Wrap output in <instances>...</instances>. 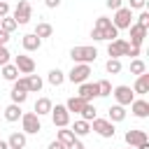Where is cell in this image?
I'll list each match as a JSON object with an SVG mask.
<instances>
[{"instance_id": "38", "label": "cell", "mask_w": 149, "mask_h": 149, "mask_svg": "<svg viewBox=\"0 0 149 149\" xmlns=\"http://www.w3.org/2000/svg\"><path fill=\"white\" fill-rule=\"evenodd\" d=\"M144 5H147V0H130V7H128V9H130V12H133V9H144Z\"/></svg>"}, {"instance_id": "11", "label": "cell", "mask_w": 149, "mask_h": 149, "mask_svg": "<svg viewBox=\"0 0 149 149\" xmlns=\"http://www.w3.org/2000/svg\"><path fill=\"white\" fill-rule=\"evenodd\" d=\"M77 95H79L84 102H93V98H98V84H95V81H84V84H79Z\"/></svg>"}, {"instance_id": "47", "label": "cell", "mask_w": 149, "mask_h": 149, "mask_svg": "<svg viewBox=\"0 0 149 149\" xmlns=\"http://www.w3.org/2000/svg\"><path fill=\"white\" fill-rule=\"evenodd\" d=\"M135 149H149V142H144V144H140V147H135Z\"/></svg>"}, {"instance_id": "6", "label": "cell", "mask_w": 149, "mask_h": 149, "mask_svg": "<svg viewBox=\"0 0 149 149\" xmlns=\"http://www.w3.org/2000/svg\"><path fill=\"white\" fill-rule=\"evenodd\" d=\"M91 130H95V133H98L100 137H105V140H112L114 133H116L112 121H107V119H98V116L91 121Z\"/></svg>"}, {"instance_id": "15", "label": "cell", "mask_w": 149, "mask_h": 149, "mask_svg": "<svg viewBox=\"0 0 149 149\" xmlns=\"http://www.w3.org/2000/svg\"><path fill=\"white\" fill-rule=\"evenodd\" d=\"M21 44H23V49H26V51H37V49L42 47V40H40L35 33H28V35H23V37H21Z\"/></svg>"}, {"instance_id": "29", "label": "cell", "mask_w": 149, "mask_h": 149, "mask_svg": "<svg viewBox=\"0 0 149 149\" xmlns=\"http://www.w3.org/2000/svg\"><path fill=\"white\" fill-rule=\"evenodd\" d=\"M16 28H19V26H16V21H14V19H12L9 14L0 19V30H5V33H9V35H12V33H14Z\"/></svg>"}, {"instance_id": "16", "label": "cell", "mask_w": 149, "mask_h": 149, "mask_svg": "<svg viewBox=\"0 0 149 149\" xmlns=\"http://www.w3.org/2000/svg\"><path fill=\"white\" fill-rule=\"evenodd\" d=\"M26 142H28V137H26V133H21V130H14V133L9 135V140H7L9 149H26Z\"/></svg>"}, {"instance_id": "34", "label": "cell", "mask_w": 149, "mask_h": 149, "mask_svg": "<svg viewBox=\"0 0 149 149\" xmlns=\"http://www.w3.org/2000/svg\"><path fill=\"white\" fill-rule=\"evenodd\" d=\"M112 26V19H107V16H98L95 19V23H93V28L95 30H107Z\"/></svg>"}, {"instance_id": "25", "label": "cell", "mask_w": 149, "mask_h": 149, "mask_svg": "<svg viewBox=\"0 0 149 149\" xmlns=\"http://www.w3.org/2000/svg\"><path fill=\"white\" fill-rule=\"evenodd\" d=\"M47 81H49L51 86H61V84L65 81V72H63V70H58V68H54V70H49Z\"/></svg>"}, {"instance_id": "12", "label": "cell", "mask_w": 149, "mask_h": 149, "mask_svg": "<svg viewBox=\"0 0 149 149\" xmlns=\"http://www.w3.org/2000/svg\"><path fill=\"white\" fill-rule=\"evenodd\" d=\"M14 65H16L19 74H33V72H35V61H33L30 56H26V54L16 56V58H14Z\"/></svg>"}, {"instance_id": "3", "label": "cell", "mask_w": 149, "mask_h": 149, "mask_svg": "<svg viewBox=\"0 0 149 149\" xmlns=\"http://www.w3.org/2000/svg\"><path fill=\"white\" fill-rule=\"evenodd\" d=\"M21 133H26V135H37L40 130H42V123H40V116L35 114V112H26V114H21Z\"/></svg>"}, {"instance_id": "30", "label": "cell", "mask_w": 149, "mask_h": 149, "mask_svg": "<svg viewBox=\"0 0 149 149\" xmlns=\"http://www.w3.org/2000/svg\"><path fill=\"white\" fill-rule=\"evenodd\" d=\"M130 72L137 74V77L144 74V72H147V63H144L142 58H133V61H130Z\"/></svg>"}, {"instance_id": "4", "label": "cell", "mask_w": 149, "mask_h": 149, "mask_svg": "<svg viewBox=\"0 0 149 149\" xmlns=\"http://www.w3.org/2000/svg\"><path fill=\"white\" fill-rule=\"evenodd\" d=\"M88 74H91V65L74 63V65H72V70L65 74V79H68V81H72V84H84V81H88Z\"/></svg>"}, {"instance_id": "32", "label": "cell", "mask_w": 149, "mask_h": 149, "mask_svg": "<svg viewBox=\"0 0 149 149\" xmlns=\"http://www.w3.org/2000/svg\"><path fill=\"white\" fill-rule=\"evenodd\" d=\"M105 70H107L109 74H119V72H121V61H119V58H107Z\"/></svg>"}, {"instance_id": "23", "label": "cell", "mask_w": 149, "mask_h": 149, "mask_svg": "<svg viewBox=\"0 0 149 149\" xmlns=\"http://www.w3.org/2000/svg\"><path fill=\"white\" fill-rule=\"evenodd\" d=\"M133 93H149V74L144 72V74H140L137 79H135V86H133Z\"/></svg>"}, {"instance_id": "27", "label": "cell", "mask_w": 149, "mask_h": 149, "mask_svg": "<svg viewBox=\"0 0 149 149\" xmlns=\"http://www.w3.org/2000/svg\"><path fill=\"white\" fill-rule=\"evenodd\" d=\"M84 105H86V102H84V100H81V98H79V95H72V98H70V100H68V102H65V109H68V112H70V114H72V112H74V114H79V112H81V107H84Z\"/></svg>"}, {"instance_id": "40", "label": "cell", "mask_w": 149, "mask_h": 149, "mask_svg": "<svg viewBox=\"0 0 149 149\" xmlns=\"http://www.w3.org/2000/svg\"><path fill=\"white\" fill-rule=\"evenodd\" d=\"M65 149H86V147H84V142H81V140H79V137H77V140H74V142H72V144H68V147H65Z\"/></svg>"}, {"instance_id": "43", "label": "cell", "mask_w": 149, "mask_h": 149, "mask_svg": "<svg viewBox=\"0 0 149 149\" xmlns=\"http://www.w3.org/2000/svg\"><path fill=\"white\" fill-rule=\"evenodd\" d=\"M44 5H47L49 9H56V7L61 5V0H44Z\"/></svg>"}, {"instance_id": "26", "label": "cell", "mask_w": 149, "mask_h": 149, "mask_svg": "<svg viewBox=\"0 0 149 149\" xmlns=\"http://www.w3.org/2000/svg\"><path fill=\"white\" fill-rule=\"evenodd\" d=\"M56 140H58L61 144H65V147H68V144H72L77 137H74V133H72L70 128H58V133H56Z\"/></svg>"}, {"instance_id": "13", "label": "cell", "mask_w": 149, "mask_h": 149, "mask_svg": "<svg viewBox=\"0 0 149 149\" xmlns=\"http://www.w3.org/2000/svg\"><path fill=\"white\" fill-rule=\"evenodd\" d=\"M130 112H133L137 119H147V116H149V102H147L144 98H135V100L130 102Z\"/></svg>"}, {"instance_id": "18", "label": "cell", "mask_w": 149, "mask_h": 149, "mask_svg": "<svg viewBox=\"0 0 149 149\" xmlns=\"http://www.w3.org/2000/svg\"><path fill=\"white\" fill-rule=\"evenodd\" d=\"M126 107H121V105H112L109 109H107V121H112V123H119V121H123L126 119Z\"/></svg>"}, {"instance_id": "24", "label": "cell", "mask_w": 149, "mask_h": 149, "mask_svg": "<svg viewBox=\"0 0 149 149\" xmlns=\"http://www.w3.org/2000/svg\"><path fill=\"white\" fill-rule=\"evenodd\" d=\"M33 33H35L40 40H44V37H51V35H54V26H51V23H47V21H42V23H37V26H35V30H33Z\"/></svg>"}, {"instance_id": "10", "label": "cell", "mask_w": 149, "mask_h": 149, "mask_svg": "<svg viewBox=\"0 0 149 149\" xmlns=\"http://www.w3.org/2000/svg\"><path fill=\"white\" fill-rule=\"evenodd\" d=\"M126 49H128V42L121 40V37L107 42V56H109V58H121V56H126Z\"/></svg>"}, {"instance_id": "17", "label": "cell", "mask_w": 149, "mask_h": 149, "mask_svg": "<svg viewBox=\"0 0 149 149\" xmlns=\"http://www.w3.org/2000/svg\"><path fill=\"white\" fill-rule=\"evenodd\" d=\"M42 86H44V81H42L40 74H26V88H28V93H40Z\"/></svg>"}, {"instance_id": "39", "label": "cell", "mask_w": 149, "mask_h": 149, "mask_svg": "<svg viewBox=\"0 0 149 149\" xmlns=\"http://www.w3.org/2000/svg\"><path fill=\"white\" fill-rule=\"evenodd\" d=\"M126 56H130V58H137V56H140V47H130V44H128V49H126Z\"/></svg>"}, {"instance_id": "19", "label": "cell", "mask_w": 149, "mask_h": 149, "mask_svg": "<svg viewBox=\"0 0 149 149\" xmlns=\"http://www.w3.org/2000/svg\"><path fill=\"white\" fill-rule=\"evenodd\" d=\"M51 107H54V105H51V100H49V98H37V100H35L33 112H35L37 116H44V114H49V112H51Z\"/></svg>"}, {"instance_id": "35", "label": "cell", "mask_w": 149, "mask_h": 149, "mask_svg": "<svg viewBox=\"0 0 149 149\" xmlns=\"http://www.w3.org/2000/svg\"><path fill=\"white\" fill-rule=\"evenodd\" d=\"M135 26H140V28H149V12H147V9H142V12H140V16H137Z\"/></svg>"}, {"instance_id": "49", "label": "cell", "mask_w": 149, "mask_h": 149, "mask_svg": "<svg viewBox=\"0 0 149 149\" xmlns=\"http://www.w3.org/2000/svg\"><path fill=\"white\" fill-rule=\"evenodd\" d=\"M0 2H7V0H0Z\"/></svg>"}, {"instance_id": "2", "label": "cell", "mask_w": 149, "mask_h": 149, "mask_svg": "<svg viewBox=\"0 0 149 149\" xmlns=\"http://www.w3.org/2000/svg\"><path fill=\"white\" fill-rule=\"evenodd\" d=\"M9 16L16 21V26H26V23L33 19V7H30V2H28V0H19V5L14 7V12H12Z\"/></svg>"}, {"instance_id": "44", "label": "cell", "mask_w": 149, "mask_h": 149, "mask_svg": "<svg viewBox=\"0 0 149 149\" xmlns=\"http://www.w3.org/2000/svg\"><path fill=\"white\" fill-rule=\"evenodd\" d=\"M91 37H93L95 42H102V35H100V30H95V28L91 30Z\"/></svg>"}, {"instance_id": "9", "label": "cell", "mask_w": 149, "mask_h": 149, "mask_svg": "<svg viewBox=\"0 0 149 149\" xmlns=\"http://www.w3.org/2000/svg\"><path fill=\"white\" fill-rule=\"evenodd\" d=\"M123 140H126V144H128V147H140V144L149 142L147 133H144V130H140V128H130V130H126Z\"/></svg>"}, {"instance_id": "36", "label": "cell", "mask_w": 149, "mask_h": 149, "mask_svg": "<svg viewBox=\"0 0 149 149\" xmlns=\"http://www.w3.org/2000/svg\"><path fill=\"white\" fill-rule=\"evenodd\" d=\"M105 7H107V9H114V12H116L119 7H123V0H105Z\"/></svg>"}, {"instance_id": "14", "label": "cell", "mask_w": 149, "mask_h": 149, "mask_svg": "<svg viewBox=\"0 0 149 149\" xmlns=\"http://www.w3.org/2000/svg\"><path fill=\"white\" fill-rule=\"evenodd\" d=\"M128 30H130V42H128V44H130V47H142V42H144V37H147V28H140V26L133 23Z\"/></svg>"}, {"instance_id": "20", "label": "cell", "mask_w": 149, "mask_h": 149, "mask_svg": "<svg viewBox=\"0 0 149 149\" xmlns=\"http://www.w3.org/2000/svg\"><path fill=\"white\" fill-rule=\"evenodd\" d=\"M21 114H23V109H21V105H14V102H9V105L5 107V119H7L9 123H14V121H19V119H21Z\"/></svg>"}, {"instance_id": "41", "label": "cell", "mask_w": 149, "mask_h": 149, "mask_svg": "<svg viewBox=\"0 0 149 149\" xmlns=\"http://www.w3.org/2000/svg\"><path fill=\"white\" fill-rule=\"evenodd\" d=\"M7 42H9V33L0 30V47H7Z\"/></svg>"}, {"instance_id": "1", "label": "cell", "mask_w": 149, "mask_h": 149, "mask_svg": "<svg viewBox=\"0 0 149 149\" xmlns=\"http://www.w3.org/2000/svg\"><path fill=\"white\" fill-rule=\"evenodd\" d=\"M70 58H72L74 63L91 65V63H95V58H98V49H95V47H88V44H79V47H72V49H70Z\"/></svg>"}, {"instance_id": "42", "label": "cell", "mask_w": 149, "mask_h": 149, "mask_svg": "<svg viewBox=\"0 0 149 149\" xmlns=\"http://www.w3.org/2000/svg\"><path fill=\"white\" fill-rule=\"evenodd\" d=\"M7 14H9V5H7V2H0V19L7 16Z\"/></svg>"}, {"instance_id": "33", "label": "cell", "mask_w": 149, "mask_h": 149, "mask_svg": "<svg viewBox=\"0 0 149 149\" xmlns=\"http://www.w3.org/2000/svg\"><path fill=\"white\" fill-rule=\"evenodd\" d=\"M9 98H12V102H14V105H23V102L28 100V93H26V91H16V88H12Z\"/></svg>"}, {"instance_id": "46", "label": "cell", "mask_w": 149, "mask_h": 149, "mask_svg": "<svg viewBox=\"0 0 149 149\" xmlns=\"http://www.w3.org/2000/svg\"><path fill=\"white\" fill-rule=\"evenodd\" d=\"M0 149H9V144H7V140H0Z\"/></svg>"}, {"instance_id": "48", "label": "cell", "mask_w": 149, "mask_h": 149, "mask_svg": "<svg viewBox=\"0 0 149 149\" xmlns=\"http://www.w3.org/2000/svg\"><path fill=\"white\" fill-rule=\"evenodd\" d=\"M128 149H135V147H128Z\"/></svg>"}, {"instance_id": "22", "label": "cell", "mask_w": 149, "mask_h": 149, "mask_svg": "<svg viewBox=\"0 0 149 149\" xmlns=\"http://www.w3.org/2000/svg\"><path fill=\"white\" fill-rule=\"evenodd\" d=\"M0 74H2V79H7V81H16V79H19V70H16L14 63L2 65V68H0Z\"/></svg>"}, {"instance_id": "37", "label": "cell", "mask_w": 149, "mask_h": 149, "mask_svg": "<svg viewBox=\"0 0 149 149\" xmlns=\"http://www.w3.org/2000/svg\"><path fill=\"white\" fill-rule=\"evenodd\" d=\"M7 63H9V51H7V47H0V68Z\"/></svg>"}, {"instance_id": "8", "label": "cell", "mask_w": 149, "mask_h": 149, "mask_svg": "<svg viewBox=\"0 0 149 149\" xmlns=\"http://www.w3.org/2000/svg\"><path fill=\"white\" fill-rule=\"evenodd\" d=\"M51 121H54V126L56 128H68L70 126V112L65 109V105H56V107H51Z\"/></svg>"}, {"instance_id": "21", "label": "cell", "mask_w": 149, "mask_h": 149, "mask_svg": "<svg viewBox=\"0 0 149 149\" xmlns=\"http://www.w3.org/2000/svg\"><path fill=\"white\" fill-rule=\"evenodd\" d=\"M72 133H74V137H84V135H88L91 133V123L88 121H84V119H77L74 123H72V128H70Z\"/></svg>"}, {"instance_id": "5", "label": "cell", "mask_w": 149, "mask_h": 149, "mask_svg": "<svg viewBox=\"0 0 149 149\" xmlns=\"http://www.w3.org/2000/svg\"><path fill=\"white\" fill-rule=\"evenodd\" d=\"M112 23H114L116 30H128V28L133 26V12H130L128 7H119V9L114 12Z\"/></svg>"}, {"instance_id": "7", "label": "cell", "mask_w": 149, "mask_h": 149, "mask_svg": "<svg viewBox=\"0 0 149 149\" xmlns=\"http://www.w3.org/2000/svg\"><path fill=\"white\" fill-rule=\"evenodd\" d=\"M112 95H114V100H116V105H121V107H128L133 100H135V93H133V88L130 86H114L112 88Z\"/></svg>"}, {"instance_id": "28", "label": "cell", "mask_w": 149, "mask_h": 149, "mask_svg": "<svg viewBox=\"0 0 149 149\" xmlns=\"http://www.w3.org/2000/svg\"><path fill=\"white\" fill-rule=\"evenodd\" d=\"M79 116H81L84 121H88V123H91V121H93V119L98 116V109H95V105H93V102H86V105L81 107V112H79Z\"/></svg>"}, {"instance_id": "45", "label": "cell", "mask_w": 149, "mask_h": 149, "mask_svg": "<svg viewBox=\"0 0 149 149\" xmlns=\"http://www.w3.org/2000/svg\"><path fill=\"white\" fill-rule=\"evenodd\" d=\"M49 149H65V144H61L58 140H54V142H49Z\"/></svg>"}, {"instance_id": "31", "label": "cell", "mask_w": 149, "mask_h": 149, "mask_svg": "<svg viewBox=\"0 0 149 149\" xmlns=\"http://www.w3.org/2000/svg\"><path fill=\"white\" fill-rule=\"evenodd\" d=\"M95 84H98V98L112 95V84H109L107 79H100V81H95Z\"/></svg>"}]
</instances>
